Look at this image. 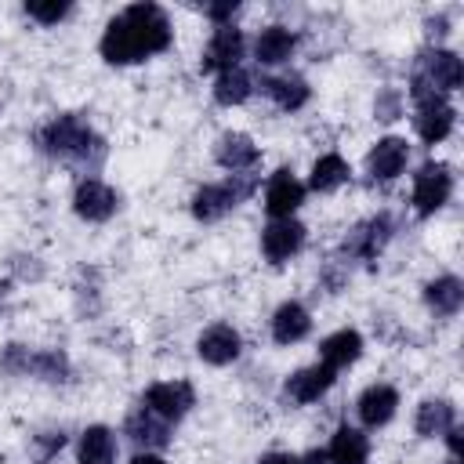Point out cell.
<instances>
[{
  "instance_id": "277c9868",
  "label": "cell",
  "mask_w": 464,
  "mask_h": 464,
  "mask_svg": "<svg viewBox=\"0 0 464 464\" xmlns=\"http://www.w3.org/2000/svg\"><path fill=\"white\" fill-rule=\"evenodd\" d=\"M450 196H453V170L446 163H435V160L420 163L413 174V192H410L413 210L420 218H431L450 203Z\"/></svg>"
},
{
  "instance_id": "ffe728a7",
  "label": "cell",
  "mask_w": 464,
  "mask_h": 464,
  "mask_svg": "<svg viewBox=\"0 0 464 464\" xmlns=\"http://www.w3.org/2000/svg\"><path fill=\"white\" fill-rule=\"evenodd\" d=\"M297 51V33L286 25H265L254 40V62L257 65H283Z\"/></svg>"
},
{
  "instance_id": "4dcf8cb0",
  "label": "cell",
  "mask_w": 464,
  "mask_h": 464,
  "mask_svg": "<svg viewBox=\"0 0 464 464\" xmlns=\"http://www.w3.org/2000/svg\"><path fill=\"white\" fill-rule=\"evenodd\" d=\"M373 116H377L381 123H392V120H399V116H402V98H399V91H395V87H384V91H377V102H373Z\"/></svg>"
},
{
  "instance_id": "52a82bcc",
  "label": "cell",
  "mask_w": 464,
  "mask_h": 464,
  "mask_svg": "<svg viewBox=\"0 0 464 464\" xmlns=\"http://www.w3.org/2000/svg\"><path fill=\"white\" fill-rule=\"evenodd\" d=\"M392 232H395L392 214H373V218L359 221V225L344 236L341 254H344V257H355V261H373V257L384 250V243L392 239Z\"/></svg>"
},
{
  "instance_id": "2e32d148",
  "label": "cell",
  "mask_w": 464,
  "mask_h": 464,
  "mask_svg": "<svg viewBox=\"0 0 464 464\" xmlns=\"http://www.w3.org/2000/svg\"><path fill=\"white\" fill-rule=\"evenodd\" d=\"M406 160H410L406 138L388 134V138H381V141L370 149V156H366V174H370V181H395V178L406 170Z\"/></svg>"
},
{
  "instance_id": "d4e9b609",
  "label": "cell",
  "mask_w": 464,
  "mask_h": 464,
  "mask_svg": "<svg viewBox=\"0 0 464 464\" xmlns=\"http://www.w3.org/2000/svg\"><path fill=\"white\" fill-rule=\"evenodd\" d=\"M457 424V410L450 399H424L417 406V417H413V428L420 439H442L450 428Z\"/></svg>"
},
{
  "instance_id": "f35d334b",
  "label": "cell",
  "mask_w": 464,
  "mask_h": 464,
  "mask_svg": "<svg viewBox=\"0 0 464 464\" xmlns=\"http://www.w3.org/2000/svg\"><path fill=\"white\" fill-rule=\"evenodd\" d=\"M450 464H460V460H450Z\"/></svg>"
},
{
  "instance_id": "6da1fadb",
  "label": "cell",
  "mask_w": 464,
  "mask_h": 464,
  "mask_svg": "<svg viewBox=\"0 0 464 464\" xmlns=\"http://www.w3.org/2000/svg\"><path fill=\"white\" fill-rule=\"evenodd\" d=\"M170 44H174V29L167 11L152 0H138L109 18L98 51L109 65H138L152 54H163Z\"/></svg>"
},
{
  "instance_id": "603a6c76",
  "label": "cell",
  "mask_w": 464,
  "mask_h": 464,
  "mask_svg": "<svg viewBox=\"0 0 464 464\" xmlns=\"http://www.w3.org/2000/svg\"><path fill=\"white\" fill-rule=\"evenodd\" d=\"M359 355H362V334L359 330H337V334L323 337V344H319V362L330 366L334 373L359 362Z\"/></svg>"
},
{
  "instance_id": "836d02e7",
  "label": "cell",
  "mask_w": 464,
  "mask_h": 464,
  "mask_svg": "<svg viewBox=\"0 0 464 464\" xmlns=\"http://www.w3.org/2000/svg\"><path fill=\"white\" fill-rule=\"evenodd\" d=\"M236 11H239L236 0H221V4H207V7H203V14L214 22V29H218V25H232V14H236Z\"/></svg>"
},
{
  "instance_id": "d6986e66",
  "label": "cell",
  "mask_w": 464,
  "mask_h": 464,
  "mask_svg": "<svg viewBox=\"0 0 464 464\" xmlns=\"http://www.w3.org/2000/svg\"><path fill=\"white\" fill-rule=\"evenodd\" d=\"M261 94L272 98L283 112H297V109H304V102L312 98V87H308L304 76L283 72V76H261Z\"/></svg>"
},
{
  "instance_id": "ac0fdd59",
  "label": "cell",
  "mask_w": 464,
  "mask_h": 464,
  "mask_svg": "<svg viewBox=\"0 0 464 464\" xmlns=\"http://www.w3.org/2000/svg\"><path fill=\"white\" fill-rule=\"evenodd\" d=\"M399 410V392L392 384H370L359 399H355V413L362 428H384Z\"/></svg>"
},
{
  "instance_id": "f546056e",
  "label": "cell",
  "mask_w": 464,
  "mask_h": 464,
  "mask_svg": "<svg viewBox=\"0 0 464 464\" xmlns=\"http://www.w3.org/2000/svg\"><path fill=\"white\" fill-rule=\"evenodd\" d=\"M69 11H72L69 0H25V14L40 25H58Z\"/></svg>"
},
{
  "instance_id": "5bb4252c",
  "label": "cell",
  "mask_w": 464,
  "mask_h": 464,
  "mask_svg": "<svg viewBox=\"0 0 464 464\" xmlns=\"http://www.w3.org/2000/svg\"><path fill=\"white\" fill-rule=\"evenodd\" d=\"M123 435H127L134 446H141L145 453H152V450L170 446L174 428H170L163 417H156L152 410L138 406V410H130V413H127V420H123Z\"/></svg>"
},
{
  "instance_id": "1f68e13d",
  "label": "cell",
  "mask_w": 464,
  "mask_h": 464,
  "mask_svg": "<svg viewBox=\"0 0 464 464\" xmlns=\"http://www.w3.org/2000/svg\"><path fill=\"white\" fill-rule=\"evenodd\" d=\"M25 362H29V348L25 344H7L0 352V370L11 377H25Z\"/></svg>"
},
{
  "instance_id": "484cf974",
  "label": "cell",
  "mask_w": 464,
  "mask_h": 464,
  "mask_svg": "<svg viewBox=\"0 0 464 464\" xmlns=\"http://www.w3.org/2000/svg\"><path fill=\"white\" fill-rule=\"evenodd\" d=\"M25 377H40L47 384H65L72 377L69 355L62 348H29V362H25Z\"/></svg>"
},
{
  "instance_id": "3957f363",
  "label": "cell",
  "mask_w": 464,
  "mask_h": 464,
  "mask_svg": "<svg viewBox=\"0 0 464 464\" xmlns=\"http://www.w3.org/2000/svg\"><path fill=\"white\" fill-rule=\"evenodd\" d=\"M261 178L257 174H228L225 181H210V185H199L192 192V218L196 221H221L228 210H236L243 199H250L257 192Z\"/></svg>"
},
{
  "instance_id": "d590c367",
  "label": "cell",
  "mask_w": 464,
  "mask_h": 464,
  "mask_svg": "<svg viewBox=\"0 0 464 464\" xmlns=\"http://www.w3.org/2000/svg\"><path fill=\"white\" fill-rule=\"evenodd\" d=\"M257 464H301V457L297 453H265V457H257Z\"/></svg>"
},
{
  "instance_id": "30bf717a",
  "label": "cell",
  "mask_w": 464,
  "mask_h": 464,
  "mask_svg": "<svg viewBox=\"0 0 464 464\" xmlns=\"http://www.w3.org/2000/svg\"><path fill=\"white\" fill-rule=\"evenodd\" d=\"M453 123H457V109L435 94V98H424L417 102V112H413V127H417V138L428 141V145H439L453 134Z\"/></svg>"
},
{
  "instance_id": "4316f807",
  "label": "cell",
  "mask_w": 464,
  "mask_h": 464,
  "mask_svg": "<svg viewBox=\"0 0 464 464\" xmlns=\"http://www.w3.org/2000/svg\"><path fill=\"white\" fill-rule=\"evenodd\" d=\"M214 102L218 105H243L250 94H254V76L243 69V65H236V69H225V72H218L214 76Z\"/></svg>"
},
{
  "instance_id": "f1b7e54d",
  "label": "cell",
  "mask_w": 464,
  "mask_h": 464,
  "mask_svg": "<svg viewBox=\"0 0 464 464\" xmlns=\"http://www.w3.org/2000/svg\"><path fill=\"white\" fill-rule=\"evenodd\" d=\"M116 457V435L105 424H91L80 435V464H112Z\"/></svg>"
},
{
  "instance_id": "44dd1931",
  "label": "cell",
  "mask_w": 464,
  "mask_h": 464,
  "mask_svg": "<svg viewBox=\"0 0 464 464\" xmlns=\"http://www.w3.org/2000/svg\"><path fill=\"white\" fill-rule=\"evenodd\" d=\"M308 330H312V315L301 301H283L272 312V341L276 344H297L308 337Z\"/></svg>"
},
{
  "instance_id": "cb8c5ba5",
  "label": "cell",
  "mask_w": 464,
  "mask_h": 464,
  "mask_svg": "<svg viewBox=\"0 0 464 464\" xmlns=\"http://www.w3.org/2000/svg\"><path fill=\"white\" fill-rule=\"evenodd\" d=\"M424 304L428 312H435L439 319H450L460 312L464 304V283L457 276H435L428 286H424Z\"/></svg>"
},
{
  "instance_id": "9a60e30c",
  "label": "cell",
  "mask_w": 464,
  "mask_h": 464,
  "mask_svg": "<svg viewBox=\"0 0 464 464\" xmlns=\"http://www.w3.org/2000/svg\"><path fill=\"white\" fill-rule=\"evenodd\" d=\"M334 381H337V373H334L330 366H323V362H312V366H301V370H294V373L286 377L283 392H286V399H290V402H297V406H308V402L323 399V395L334 388Z\"/></svg>"
},
{
  "instance_id": "d6a6232c",
  "label": "cell",
  "mask_w": 464,
  "mask_h": 464,
  "mask_svg": "<svg viewBox=\"0 0 464 464\" xmlns=\"http://www.w3.org/2000/svg\"><path fill=\"white\" fill-rule=\"evenodd\" d=\"M62 446H65V435H62V431H40L33 450H36V457H40V460H51Z\"/></svg>"
},
{
  "instance_id": "83f0119b",
  "label": "cell",
  "mask_w": 464,
  "mask_h": 464,
  "mask_svg": "<svg viewBox=\"0 0 464 464\" xmlns=\"http://www.w3.org/2000/svg\"><path fill=\"white\" fill-rule=\"evenodd\" d=\"M348 178H352L348 160H344V156H337V152H326V156H319V160L312 163L308 188H312V192H334V188H341Z\"/></svg>"
},
{
  "instance_id": "74e56055",
  "label": "cell",
  "mask_w": 464,
  "mask_h": 464,
  "mask_svg": "<svg viewBox=\"0 0 464 464\" xmlns=\"http://www.w3.org/2000/svg\"><path fill=\"white\" fill-rule=\"evenodd\" d=\"M127 464H167V460H163L160 453H145V450H141V453H134Z\"/></svg>"
},
{
  "instance_id": "7c38bea8",
  "label": "cell",
  "mask_w": 464,
  "mask_h": 464,
  "mask_svg": "<svg viewBox=\"0 0 464 464\" xmlns=\"http://www.w3.org/2000/svg\"><path fill=\"white\" fill-rule=\"evenodd\" d=\"M243 47H246V40H243V33L236 25H218L214 36H210V44L203 47L199 69L203 72H214V76L225 72V69H236L239 58H243Z\"/></svg>"
},
{
  "instance_id": "ba28073f",
  "label": "cell",
  "mask_w": 464,
  "mask_h": 464,
  "mask_svg": "<svg viewBox=\"0 0 464 464\" xmlns=\"http://www.w3.org/2000/svg\"><path fill=\"white\" fill-rule=\"evenodd\" d=\"M116 207H120V196H116L112 185H105L102 178H80V185H76V192H72V210H76V218L98 225V221H109V218L116 214Z\"/></svg>"
},
{
  "instance_id": "8fae6325",
  "label": "cell",
  "mask_w": 464,
  "mask_h": 464,
  "mask_svg": "<svg viewBox=\"0 0 464 464\" xmlns=\"http://www.w3.org/2000/svg\"><path fill=\"white\" fill-rule=\"evenodd\" d=\"M304 185L294 178V170L290 167H279L272 178H268V185H265V214L272 218V221H279V218H294V210L304 203Z\"/></svg>"
},
{
  "instance_id": "8d00e7d4",
  "label": "cell",
  "mask_w": 464,
  "mask_h": 464,
  "mask_svg": "<svg viewBox=\"0 0 464 464\" xmlns=\"http://www.w3.org/2000/svg\"><path fill=\"white\" fill-rule=\"evenodd\" d=\"M446 25H450V18L446 14H439V18H428V33L439 40V36H446Z\"/></svg>"
},
{
  "instance_id": "9c48e42d",
  "label": "cell",
  "mask_w": 464,
  "mask_h": 464,
  "mask_svg": "<svg viewBox=\"0 0 464 464\" xmlns=\"http://www.w3.org/2000/svg\"><path fill=\"white\" fill-rule=\"evenodd\" d=\"M301 246H304V225L297 218H279V221H268L261 228V254L268 265L290 261Z\"/></svg>"
},
{
  "instance_id": "4fadbf2b",
  "label": "cell",
  "mask_w": 464,
  "mask_h": 464,
  "mask_svg": "<svg viewBox=\"0 0 464 464\" xmlns=\"http://www.w3.org/2000/svg\"><path fill=\"white\" fill-rule=\"evenodd\" d=\"M239 352H243V337L228 323H214L196 337V355L210 366H228L239 359Z\"/></svg>"
},
{
  "instance_id": "7a4b0ae2",
  "label": "cell",
  "mask_w": 464,
  "mask_h": 464,
  "mask_svg": "<svg viewBox=\"0 0 464 464\" xmlns=\"http://www.w3.org/2000/svg\"><path fill=\"white\" fill-rule=\"evenodd\" d=\"M40 149L51 160H62L69 167H76L83 178L94 174L105 160V138L91 130V123H83L76 112H62L54 120H47L36 134Z\"/></svg>"
},
{
  "instance_id": "5b68a950",
  "label": "cell",
  "mask_w": 464,
  "mask_h": 464,
  "mask_svg": "<svg viewBox=\"0 0 464 464\" xmlns=\"http://www.w3.org/2000/svg\"><path fill=\"white\" fill-rule=\"evenodd\" d=\"M417 80H424L431 91L439 94H453L460 83H464V62L457 51H446V47H428L417 54L413 62V72Z\"/></svg>"
},
{
  "instance_id": "8992f818",
  "label": "cell",
  "mask_w": 464,
  "mask_h": 464,
  "mask_svg": "<svg viewBox=\"0 0 464 464\" xmlns=\"http://www.w3.org/2000/svg\"><path fill=\"white\" fill-rule=\"evenodd\" d=\"M141 406L152 410L156 417H163L167 424H178L196 406V388L188 381H156L145 388Z\"/></svg>"
},
{
  "instance_id": "e575fe53",
  "label": "cell",
  "mask_w": 464,
  "mask_h": 464,
  "mask_svg": "<svg viewBox=\"0 0 464 464\" xmlns=\"http://www.w3.org/2000/svg\"><path fill=\"white\" fill-rule=\"evenodd\" d=\"M442 439H446V446H450V453H453V460H460V453H464V431H460V428L453 424V428H450V431H446Z\"/></svg>"
},
{
  "instance_id": "e0dca14e",
  "label": "cell",
  "mask_w": 464,
  "mask_h": 464,
  "mask_svg": "<svg viewBox=\"0 0 464 464\" xmlns=\"http://www.w3.org/2000/svg\"><path fill=\"white\" fill-rule=\"evenodd\" d=\"M257 160H261V149H257L254 138L243 134V130H228V134H221V138L214 141V163L225 167L228 174H246Z\"/></svg>"
},
{
  "instance_id": "7402d4cb",
  "label": "cell",
  "mask_w": 464,
  "mask_h": 464,
  "mask_svg": "<svg viewBox=\"0 0 464 464\" xmlns=\"http://www.w3.org/2000/svg\"><path fill=\"white\" fill-rule=\"evenodd\" d=\"M323 453H326V464H366L370 460V439H366L362 428L341 424L330 435V446Z\"/></svg>"
}]
</instances>
